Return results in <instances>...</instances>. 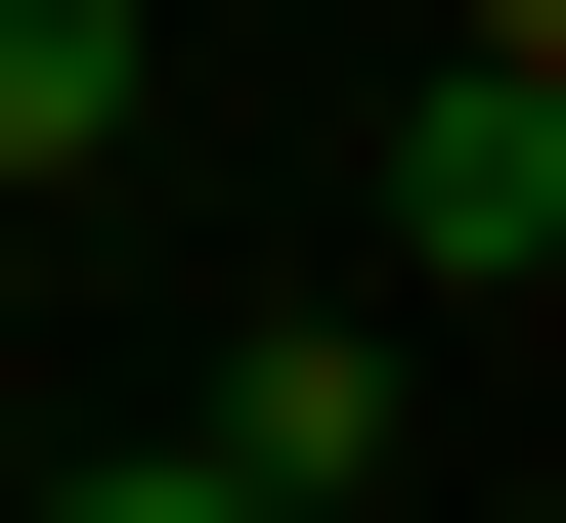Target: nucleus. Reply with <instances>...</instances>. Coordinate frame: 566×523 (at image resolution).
Returning a JSON list of instances; mask_svg holds the SVG:
<instances>
[{"label": "nucleus", "mask_w": 566, "mask_h": 523, "mask_svg": "<svg viewBox=\"0 0 566 523\" xmlns=\"http://www.w3.org/2000/svg\"><path fill=\"white\" fill-rule=\"evenodd\" d=\"M218 480L262 523H392V305H262V349H218Z\"/></svg>", "instance_id": "obj_2"}, {"label": "nucleus", "mask_w": 566, "mask_h": 523, "mask_svg": "<svg viewBox=\"0 0 566 523\" xmlns=\"http://www.w3.org/2000/svg\"><path fill=\"white\" fill-rule=\"evenodd\" d=\"M44 523H262V480H218V437H87V480H44Z\"/></svg>", "instance_id": "obj_4"}, {"label": "nucleus", "mask_w": 566, "mask_h": 523, "mask_svg": "<svg viewBox=\"0 0 566 523\" xmlns=\"http://www.w3.org/2000/svg\"><path fill=\"white\" fill-rule=\"evenodd\" d=\"M392 262H436V305L566 262V44H436V87H392Z\"/></svg>", "instance_id": "obj_1"}, {"label": "nucleus", "mask_w": 566, "mask_h": 523, "mask_svg": "<svg viewBox=\"0 0 566 523\" xmlns=\"http://www.w3.org/2000/svg\"><path fill=\"white\" fill-rule=\"evenodd\" d=\"M0 262H44V219H0Z\"/></svg>", "instance_id": "obj_5"}, {"label": "nucleus", "mask_w": 566, "mask_h": 523, "mask_svg": "<svg viewBox=\"0 0 566 523\" xmlns=\"http://www.w3.org/2000/svg\"><path fill=\"white\" fill-rule=\"evenodd\" d=\"M132 87H175L132 0H0V219H87V175H132Z\"/></svg>", "instance_id": "obj_3"}]
</instances>
